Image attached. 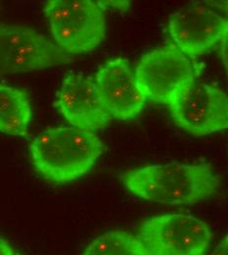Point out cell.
<instances>
[{
  "label": "cell",
  "instance_id": "1",
  "mask_svg": "<svg viewBox=\"0 0 228 255\" xmlns=\"http://www.w3.org/2000/svg\"><path fill=\"white\" fill-rule=\"evenodd\" d=\"M121 180L132 194L167 205H193L215 195L221 187L209 163L150 165L127 171Z\"/></svg>",
  "mask_w": 228,
  "mask_h": 255
},
{
  "label": "cell",
  "instance_id": "2",
  "mask_svg": "<svg viewBox=\"0 0 228 255\" xmlns=\"http://www.w3.org/2000/svg\"><path fill=\"white\" fill-rule=\"evenodd\" d=\"M103 151L97 132L73 126L49 128L30 144V156L36 172L58 185L85 176Z\"/></svg>",
  "mask_w": 228,
  "mask_h": 255
},
{
  "label": "cell",
  "instance_id": "3",
  "mask_svg": "<svg viewBox=\"0 0 228 255\" xmlns=\"http://www.w3.org/2000/svg\"><path fill=\"white\" fill-rule=\"evenodd\" d=\"M57 45L70 54H88L105 37V12L97 1L49 0L43 9Z\"/></svg>",
  "mask_w": 228,
  "mask_h": 255
},
{
  "label": "cell",
  "instance_id": "4",
  "mask_svg": "<svg viewBox=\"0 0 228 255\" xmlns=\"http://www.w3.org/2000/svg\"><path fill=\"white\" fill-rule=\"evenodd\" d=\"M134 74L138 89L146 100L164 105H169L196 80L194 64L172 44L146 53Z\"/></svg>",
  "mask_w": 228,
  "mask_h": 255
},
{
  "label": "cell",
  "instance_id": "5",
  "mask_svg": "<svg viewBox=\"0 0 228 255\" xmlns=\"http://www.w3.org/2000/svg\"><path fill=\"white\" fill-rule=\"evenodd\" d=\"M138 236L152 255H205L212 240L207 224L182 213L163 214L144 221Z\"/></svg>",
  "mask_w": 228,
  "mask_h": 255
},
{
  "label": "cell",
  "instance_id": "6",
  "mask_svg": "<svg viewBox=\"0 0 228 255\" xmlns=\"http://www.w3.org/2000/svg\"><path fill=\"white\" fill-rule=\"evenodd\" d=\"M168 106L174 123L196 136L228 128V96L217 87L195 80Z\"/></svg>",
  "mask_w": 228,
  "mask_h": 255
},
{
  "label": "cell",
  "instance_id": "7",
  "mask_svg": "<svg viewBox=\"0 0 228 255\" xmlns=\"http://www.w3.org/2000/svg\"><path fill=\"white\" fill-rule=\"evenodd\" d=\"M169 37L179 51L195 58L212 50L228 36V20L203 4L180 9L169 17Z\"/></svg>",
  "mask_w": 228,
  "mask_h": 255
},
{
  "label": "cell",
  "instance_id": "8",
  "mask_svg": "<svg viewBox=\"0 0 228 255\" xmlns=\"http://www.w3.org/2000/svg\"><path fill=\"white\" fill-rule=\"evenodd\" d=\"M94 83L99 101L110 117L127 121L143 110L146 98L139 91L126 59L118 57L106 61L96 73Z\"/></svg>",
  "mask_w": 228,
  "mask_h": 255
},
{
  "label": "cell",
  "instance_id": "9",
  "mask_svg": "<svg viewBox=\"0 0 228 255\" xmlns=\"http://www.w3.org/2000/svg\"><path fill=\"white\" fill-rule=\"evenodd\" d=\"M6 34L8 52L3 74L29 73L72 61L57 44L33 29L6 25Z\"/></svg>",
  "mask_w": 228,
  "mask_h": 255
},
{
  "label": "cell",
  "instance_id": "10",
  "mask_svg": "<svg viewBox=\"0 0 228 255\" xmlns=\"http://www.w3.org/2000/svg\"><path fill=\"white\" fill-rule=\"evenodd\" d=\"M53 105L73 127L97 132L110 121L99 101L94 80L82 74H66Z\"/></svg>",
  "mask_w": 228,
  "mask_h": 255
},
{
  "label": "cell",
  "instance_id": "11",
  "mask_svg": "<svg viewBox=\"0 0 228 255\" xmlns=\"http://www.w3.org/2000/svg\"><path fill=\"white\" fill-rule=\"evenodd\" d=\"M32 120L29 95L20 89L0 85V132L26 137Z\"/></svg>",
  "mask_w": 228,
  "mask_h": 255
},
{
  "label": "cell",
  "instance_id": "12",
  "mask_svg": "<svg viewBox=\"0 0 228 255\" xmlns=\"http://www.w3.org/2000/svg\"><path fill=\"white\" fill-rule=\"evenodd\" d=\"M81 255H152L138 235L110 230L95 238Z\"/></svg>",
  "mask_w": 228,
  "mask_h": 255
},
{
  "label": "cell",
  "instance_id": "13",
  "mask_svg": "<svg viewBox=\"0 0 228 255\" xmlns=\"http://www.w3.org/2000/svg\"><path fill=\"white\" fill-rule=\"evenodd\" d=\"M8 43L6 34V25L0 24V75H3V71L7 60Z\"/></svg>",
  "mask_w": 228,
  "mask_h": 255
},
{
  "label": "cell",
  "instance_id": "14",
  "mask_svg": "<svg viewBox=\"0 0 228 255\" xmlns=\"http://www.w3.org/2000/svg\"><path fill=\"white\" fill-rule=\"evenodd\" d=\"M100 8L105 12L106 10L126 12L130 7L129 1H97Z\"/></svg>",
  "mask_w": 228,
  "mask_h": 255
},
{
  "label": "cell",
  "instance_id": "15",
  "mask_svg": "<svg viewBox=\"0 0 228 255\" xmlns=\"http://www.w3.org/2000/svg\"><path fill=\"white\" fill-rule=\"evenodd\" d=\"M0 255H21L16 251L7 240L0 236Z\"/></svg>",
  "mask_w": 228,
  "mask_h": 255
},
{
  "label": "cell",
  "instance_id": "16",
  "mask_svg": "<svg viewBox=\"0 0 228 255\" xmlns=\"http://www.w3.org/2000/svg\"><path fill=\"white\" fill-rule=\"evenodd\" d=\"M212 255H228V236H226L222 242L217 246L214 250Z\"/></svg>",
  "mask_w": 228,
  "mask_h": 255
},
{
  "label": "cell",
  "instance_id": "17",
  "mask_svg": "<svg viewBox=\"0 0 228 255\" xmlns=\"http://www.w3.org/2000/svg\"><path fill=\"white\" fill-rule=\"evenodd\" d=\"M223 60L226 67H228V36L223 40Z\"/></svg>",
  "mask_w": 228,
  "mask_h": 255
}]
</instances>
